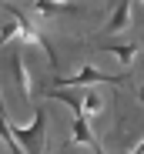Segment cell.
<instances>
[{"mask_svg":"<svg viewBox=\"0 0 144 154\" xmlns=\"http://www.w3.org/2000/svg\"><path fill=\"white\" fill-rule=\"evenodd\" d=\"M7 124H10V134H14V141H17L20 151H44L47 147V111L44 107L34 111V121L27 127L14 124V117H7Z\"/></svg>","mask_w":144,"mask_h":154,"instance_id":"1","label":"cell"},{"mask_svg":"<svg viewBox=\"0 0 144 154\" xmlns=\"http://www.w3.org/2000/svg\"><path fill=\"white\" fill-rule=\"evenodd\" d=\"M94 84H124V77H111L104 70H97L94 64H84L74 77H64V81H57V87H94Z\"/></svg>","mask_w":144,"mask_h":154,"instance_id":"2","label":"cell"},{"mask_svg":"<svg viewBox=\"0 0 144 154\" xmlns=\"http://www.w3.org/2000/svg\"><path fill=\"white\" fill-rule=\"evenodd\" d=\"M70 144H77V147H84V151H97V137H94V131H90V121H87L81 111H74V131H70Z\"/></svg>","mask_w":144,"mask_h":154,"instance_id":"3","label":"cell"},{"mask_svg":"<svg viewBox=\"0 0 144 154\" xmlns=\"http://www.w3.org/2000/svg\"><path fill=\"white\" fill-rule=\"evenodd\" d=\"M10 70H14V77H17V87H20L23 100H34V81H30V70H27V64H23V54H20V50H14Z\"/></svg>","mask_w":144,"mask_h":154,"instance_id":"4","label":"cell"},{"mask_svg":"<svg viewBox=\"0 0 144 154\" xmlns=\"http://www.w3.org/2000/svg\"><path fill=\"white\" fill-rule=\"evenodd\" d=\"M77 4H67V0H37L34 14L37 17H54V14H77Z\"/></svg>","mask_w":144,"mask_h":154,"instance_id":"5","label":"cell"},{"mask_svg":"<svg viewBox=\"0 0 144 154\" xmlns=\"http://www.w3.org/2000/svg\"><path fill=\"white\" fill-rule=\"evenodd\" d=\"M101 111H104V94H101V91H94V87L84 91V97H81V114L90 121V117H97Z\"/></svg>","mask_w":144,"mask_h":154,"instance_id":"6","label":"cell"},{"mask_svg":"<svg viewBox=\"0 0 144 154\" xmlns=\"http://www.w3.org/2000/svg\"><path fill=\"white\" fill-rule=\"evenodd\" d=\"M104 50L111 57H117L121 64H134V57L141 54V44L134 40V44H104Z\"/></svg>","mask_w":144,"mask_h":154,"instance_id":"7","label":"cell"},{"mask_svg":"<svg viewBox=\"0 0 144 154\" xmlns=\"http://www.w3.org/2000/svg\"><path fill=\"white\" fill-rule=\"evenodd\" d=\"M127 20H131V4L124 0V4L114 7V17H111V23H107V34H121V30L127 27Z\"/></svg>","mask_w":144,"mask_h":154,"instance_id":"8","label":"cell"},{"mask_svg":"<svg viewBox=\"0 0 144 154\" xmlns=\"http://www.w3.org/2000/svg\"><path fill=\"white\" fill-rule=\"evenodd\" d=\"M10 40H20V20L10 14V20L4 23V27H0V47H7Z\"/></svg>","mask_w":144,"mask_h":154,"instance_id":"9","label":"cell"}]
</instances>
